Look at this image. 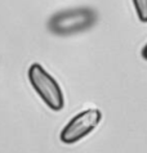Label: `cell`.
<instances>
[{
  "mask_svg": "<svg viewBox=\"0 0 147 153\" xmlns=\"http://www.w3.org/2000/svg\"><path fill=\"white\" fill-rule=\"evenodd\" d=\"M97 21L96 12L90 8H74L58 12L49 21V30L56 35L68 36L85 31Z\"/></svg>",
  "mask_w": 147,
  "mask_h": 153,
  "instance_id": "1",
  "label": "cell"
},
{
  "mask_svg": "<svg viewBox=\"0 0 147 153\" xmlns=\"http://www.w3.org/2000/svg\"><path fill=\"white\" fill-rule=\"evenodd\" d=\"M28 80L41 100L52 111H61L64 107V97L59 84L41 67L34 63L28 68Z\"/></svg>",
  "mask_w": 147,
  "mask_h": 153,
  "instance_id": "2",
  "label": "cell"
},
{
  "mask_svg": "<svg viewBox=\"0 0 147 153\" xmlns=\"http://www.w3.org/2000/svg\"><path fill=\"white\" fill-rule=\"evenodd\" d=\"M102 120V113L97 108H90L77 113L67 122L59 134L64 144H75L92 133Z\"/></svg>",
  "mask_w": 147,
  "mask_h": 153,
  "instance_id": "3",
  "label": "cell"
},
{
  "mask_svg": "<svg viewBox=\"0 0 147 153\" xmlns=\"http://www.w3.org/2000/svg\"><path fill=\"white\" fill-rule=\"evenodd\" d=\"M133 5L141 22H147V0H133Z\"/></svg>",
  "mask_w": 147,
  "mask_h": 153,
  "instance_id": "4",
  "label": "cell"
},
{
  "mask_svg": "<svg viewBox=\"0 0 147 153\" xmlns=\"http://www.w3.org/2000/svg\"><path fill=\"white\" fill-rule=\"evenodd\" d=\"M142 57H143V59L147 61V44L143 46V49H142Z\"/></svg>",
  "mask_w": 147,
  "mask_h": 153,
  "instance_id": "5",
  "label": "cell"
}]
</instances>
